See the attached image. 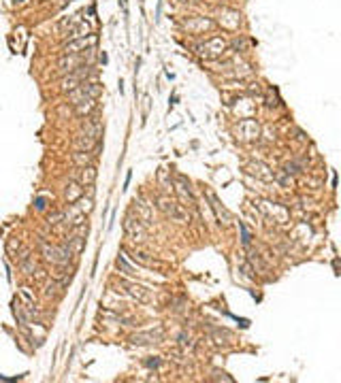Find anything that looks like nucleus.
I'll return each mask as SVG.
<instances>
[{"label":"nucleus","mask_w":341,"mask_h":383,"mask_svg":"<svg viewBox=\"0 0 341 383\" xmlns=\"http://www.w3.org/2000/svg\"><path fill=\"white\" fill-rule=\"evenodd\" d=\"M226 51V41L216 36V38H209L207 43H201V45L196 47V53L201 55V58H207V60H213V58H220V55Z\"/></svg>","instance_id":"1"},{"label":"nucleus","mask_w":341,"mask_h":383,"mask_svg":"<svg viewBox=\"0 0 341 383\" xmlns=\"http://www.w3.org/2000/svg\"><path fill=\"white\" fill-rule=\"evenodd\" d=\"M126 232L130 234L135 240H143V236H145V230L141 228L139 224H137V230H135V219H126Z\"/></svg>","instance_id":"5"},{"label":"nucleus","mask_w":341,"mask_h":383,"mask_svg":"<svg viewBox=\"0 0 341 383\" xmlns=\"http://www.w3.org/2000/svg\"><path fill=\"white\" fill-rule=\"evenodd\" d=\"M90 30H92V28H90V24L88 22H81L77 28H73V30H70V41H75V38H83V36H88L90 34Z\"/></svg>","instance_id":"7"},{"label":"nucleus","mask_w":341,"mask_h":383,"mask_svg":"<svg viewBox=\"0 0 341 383\" xmlns=\"http://www.w3.org/2000/svg\"><path fill=\"white\" fill-rule=\"evenodd\" d=\"M60 64V70H68V73H73V70H77L75 66L81 64V58H73V55H64V58L58 62Z\"/></svg>","instance_id":"6"},{"label":"nucleus","mask_w":341,"mask_h":383,"mask_svg":"<svg viewBox=\"0 0 341 383\" xmlns=\"http://www.w3.org/2000/svg\"><path fill=\"white\" fill-rule=\"evenodd\" d=\"M126 290H128V294H130V296H135L139 303H151V294H149V290L137 286V283H126Z\"/></svg>","instance_id":"3"},{"label":"nucleus","mask_w":341,"mask_h":383,"mask_svg":"<svg viewBox=\"0 0 341 383\" xmlns=\"http://www.w3.org/2000/svg\"><path fill=\"white\" fill-rule=\"evenodd\" d=\"M94 179H96V170H94L92 166L83 168L81 175H79V186H85V183H94Z\"/></svg>","instance_id":"8"},{"label":"nucleus","mask_w":341,"mask_h":383,"mask_svg":"<svg viewBox=\"0 0 341 383\" xmlns=\"http://www.w3.org/2000/svg\"><path fill=\"white\" fill-rule=\"evenodd\" d=\"M94 45H96V34H88V36H83V38H75V41L66 43L62 53L64 55H77V53H83L85 49H92Z\"/></svg>","instance_id":"2"},{"label":"nucleus","mask_w":341,"mask_h":383,"mask_svg":"<svg viewBox=\"0 0 341 383\" xmlns=\"http://www.w3.org/2000/svg\"><path fill=\"white\" fill-rule=\"evenodd\" d=\"M156 336H162V330L158 334H154V332H147V334H135L132 336V343H145V338H156Z\"/></svg>","instance_id":"9"},{"label":"nucleus","mask_w":341,"mask_h":383,"mask_svg":"<svg viewBox=\"0 0 341 383\" xmlns=\"http://www.w3.org/2000/svg\"><path fill=\"white\" fill-rule=\"evenodd\" d=\"M17 3H22V0H17Z\"/></svg>","instance_id":"10"},{"label":"nucleus","mask_w":341,"mask_h":383,"mask_svg":"<svg viewBox=\"0 0 341 383\" xmlns=\"http://www.w3.org/2000/svg\"><path fill=\"white\" fill-rule=\"evenodd\" d=\"M186 28H188V30H190V32L198 34V32H205V30H211V28H213V22H209V19H205V17H194V19L186 22Z\"/></svg>","instance_id":"4"}]
</instances>
